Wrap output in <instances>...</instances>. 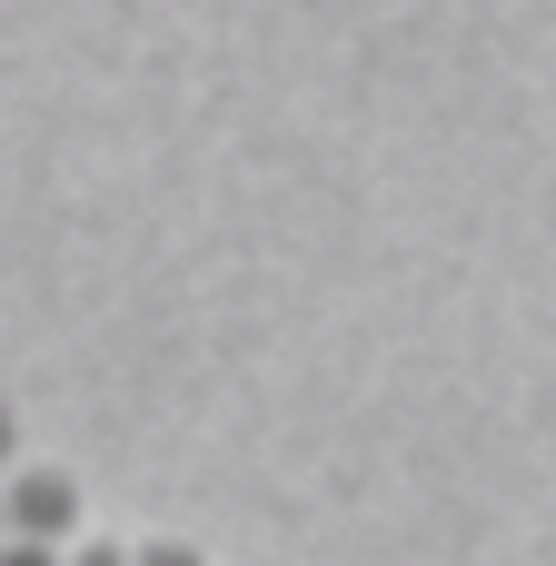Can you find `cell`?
<instances>
[{"label":"cell","mask_w":556,"mask_h":566,"mask_svg":"<svg viewBox=\"0 0 556 566\" xmlns=\"http://www.w3.org/2000/svg\"><path fill=\"white\" fill-rule=\"evenodd\" d=\"M0 527H10L20 547H70L80 488H70L60 468H10V478H0Z\"/></svg>","instance_id":"1"},{"label":"cell","mask_w":556,"mask_h":566,"mask_svg":"<svg viewBox=\"0 0 556 566\" xmlns=\"http://www.w3.org/2000/svg\"><path fill=\"white\" fill-rule=\"evenodd\" d=\"M129 566H209V557L179 547V537H149V547H129Z\"/></svg>","instance_id":"2"},{"label":"cell","mask_w":556,"mask_h":566,"mask_svg":"<svg viewBox=\"0 0 556 566\" xmlns=\"http://www.w3.org/2000/svg\"><path fill=\"white\" fill-rule=\"evenodd\" d=\"M70 547H20V537H0V566H60Z\"/></svg>","instance_id":"3"},{"label":"cell","mask_w":556,"mask_h":566,"mask_svg":"<svg viewBox=\"0 0 556 566\" xmlns=\"http://www.w3.org/2000/svg\"><path fill=\"white\" fill-rule=\"evenodd\" d=\"M60 566H129V547H109V537H90V547H70Z\"/></svg>","instance_id":"4"},{"label":"cell","mask_w":556,"mask_h":566,"mask_svg":"<svg viewBox=\"0 0 556 566\" xmlns=\"http://www.w3.org/2000/svg\"><path fill=\"white\" fill-rule=\"evenodd\" d=\"M10 448H20V428H10V408H0V478H10V468H20V458H10Z\"/></svg>","instance_id":"5"},{"label":"cell","mask_w":556,"mask_h":566,"mask_svg":"<svg viewBox=\"0 0 556 566\" xmlns=\"http://www.w3.org/2000/svg\"><path fill=\"white\" fill-rule=\"evenodd\" d=\"M0 537H10V527H0Z\"/></svg>","instance_id":"6"}]
</instances>
